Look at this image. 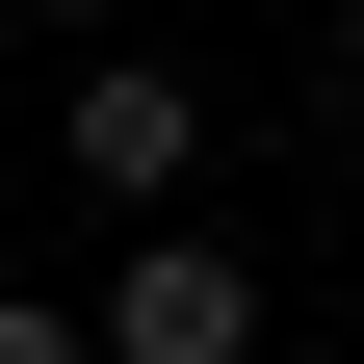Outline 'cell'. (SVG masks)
I'll return each mask as SVG.
<instances>
[{
    "label": "cell",
    "instance_id": "1",
    "mask_svg": "<svg viewBox=\"0 0 364 364\" xmlns=\"http://www.w3.org/2000/svg\"><path fill=\"white\" fill-rule=\"evenodd\" d=\"M105 364H260V260L235 235H130L105 260Z\"/></svg>",
    "mask_w": 364,
    "mask_h": 364
},
{
    "label": "cell",
    "instance_id": "2",
    "mask_svg": "<svg viewBox=\"0 0 364 364\" xmlns=\"http://www.w3.org/2000/svg\"><path fill=\"white\" fill-rule=\"evenodd\" d=\"M182 156H208V78H156V53H78V182H105V208H156Z\"/></svg>",
    "mask_w": 364,
    "mask_h": 364
},
{
    "label": "cell",
    "instance_id": "3",
    "mask_svg": "<svg viewBox=\"0 0 364 364\" xmlns=\"http://www.w3.org/2000/svg\"><path fill=\"white\" fill-rule=\"evenodd\" d=\"M0 364H105V312H53V287H0Z\"/></svg>",
    "mask_w": 364,
    "mask_h": 364
},
{
    "label": "cell",
    "instance_id": "4",
    "mask_svg": "<svg viewBox=\"0 0 364 364\" xmlns=\"http://www.w3.org/2000/svg\"><path fill=\"white\" fill-rule=\"evenodd\" d=\"M53 26H78V53H105V0H53Z\"/></svg>",
    "mask_w": 364,
    "mask_h": 364
},
{
    "label": "cell",
    "instance_id": "5",
    "mask_svg": "<svg viewBox=\"0 0 364 364\" xmlns=\"http://www.w3.org/2000/svg\"><path fill=\"white\" fill-rule=\"evenodd\" d=\"M312 26H364V0H312Z\"/></svg>",
    "mask_w": 364,
    "mask_h": 364
}]
</instances>
